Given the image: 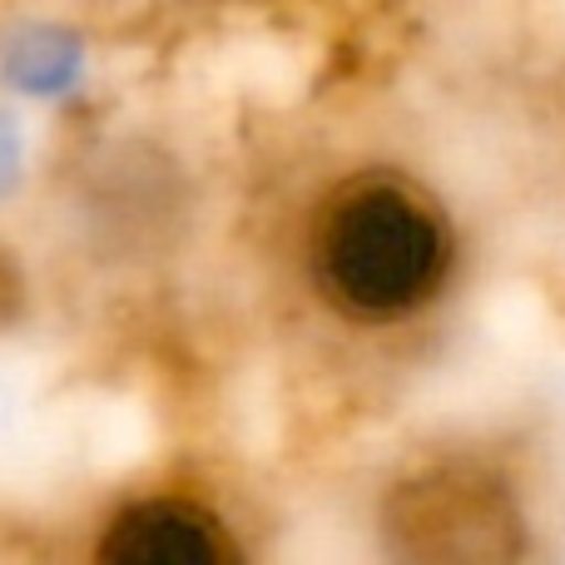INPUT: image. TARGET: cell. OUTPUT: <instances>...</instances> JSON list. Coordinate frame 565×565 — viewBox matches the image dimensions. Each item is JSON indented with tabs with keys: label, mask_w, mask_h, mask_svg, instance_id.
Instances as JSON below:
<instances>
[{
	"label": "cell",
	"mask_w": 565,
	"mask_h": 565,
	"mask_svg": "<svg viewBox=\"0 0 565 565\" xmlns=\"http://www.w3.org/2000/svg\"><path fill=\"white\" fill-rule=\"evenodd\" d=\"M318 268L338 302L367 318H387L417 308L441 282L447 238L412 194L367 184L328 214L318 238Z\"/></svg>",
	"instance_id": "1"
},
{
	"label": "cell",
	"mask_w": 565,
	"mask_h": 565,
	"mask_svg": "<svg viewBox=\"0 0 565 565\" xmlns=\"http://www.w3.org/2000/svg\"><path fill=\"white\" fill-rule=\"evenodd\" d=\"M99 556L125 565H214L228 561V541L209 511L159 497L109 521Z\"/></svg>",
	"instance_id": "2"
}]
</instances>
